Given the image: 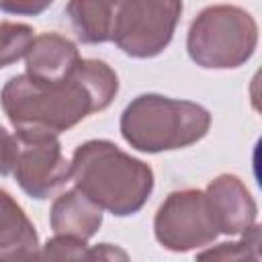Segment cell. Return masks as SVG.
<instances>
[{
  "label": "cell",
  "instance_id": "cell-15",
  "mask_svg": "<svg viewBox=\"0 0 262 262\" xmlns=\"http://www.w3.org/2000/svg\"><path fill=\"white\" fill-rule=\"evenodd\" d=\"M86 254L88 244L84 239L57 233H53V237L39 248V256L49 260H86Z\"/></svg>",
  "mask_w": 262,
  "mask_h": 262
},
{
  "label": "cell",
  "instance_id": "cell-18",
  "mask_svg": "<svg viewBox=\"0 0 262 262\" xmlns=\"http://www.w3.org/2000/svg\"><path fill=\"white\" fill-rule=\"evenodd\" d=\"M129 254L113 244H98V246H88L86 260H127Z\"/></svg>",
  "mask_w": 262,
  "mask_h": 262
},
{
  "label": "cell",
  "instance_id": "cell-11",
  "mask_svg": "<svg viewBox=\"0 0 262 262\" xmlns=\"http://www.w3.org/2000/svg\"><path fill=\"white\" fill-rule=\"evenodd\" d=\"M39 235L16 199L0 188V260L39 256Z\"/></svg>",
  "mask_w": 262,
  "mask_h": 262
},
{
  "label": "cell",
  "instance_id": "cell-3",
  "mask_svg": "<svg viewBox=\"0 0 262 262\" xmlns=\"http://www.w3.org/2000/svg\"><path fill=\"white\" fill-rule=\"evenodd\" d=\"M211 129V113L192 100L156 92L135 96L121 113L119 131L137 151L160 154L188 147Z\"/></svg>",
  "mask_w": 262,
  "mask_h": 262
},
{
  "label": "cell",
  "instance_id": "cell-7",
  "mask_svg": "<svg viewBox=\"0 0 262 262\" xmlns=\"http://www.w3.org/2000/svg\"><path fill=\"white\" fill-rule=\"evenodd\" d=\"M20 151L12 176L20 190L35 201L49 199L70 180V162L57 135H18Z\"/></svg>",
  "mask_w": 262,
  "mask_h": 262
},
{
  "label": "cell",
  "instance_id": "cell-4",
  "mask_svg": "<svg viewBox=\"0 0 262 262\" xmlns=\"http://www.w3.org/2000/svg\"><path fill=\"white\" fill-rule=\"evenodd\" d=\"M258 23L242 6L213 4L203 8L188 27V57L205 70H233L256 51Z\"/></svg>",
  "mask_w": 262,
  "mask_h": 262
},
{
  "label": "cell",
  "instance_id": "cell-8",
  "mask_svg": "<svg viewBox=\"0 0 262 262\" xmlns=\"http://www.w3.org/2000/svg\"><path fill=\"white\" fill-rule=\"evenodd\" d=\"M203 192L207 209L219 233L239 235L256 223L258 205L239 176L219 174L207 184Z\"/></svg>",
  "mask_w": 262,
  "mask_h": 262
},
{
  "label": "cell",
  "instance_id": "cell-16",
  "mask_svg": "<svg viewBox=\"0 0 262 262\" xmlns=\"http://www.w3.org/2000/svg\"><path fill=\"white\" fill-rule=\"evenodd\" d=\"M18 151H20V141L16 133H10L0 125V176L12 174Z\"/></svg>",
  "mask_w": 262,
  "mask_h": 262
},
{
  "label": "cell",
  "instance_id": "cell-13",
  "mask_svg": "<svg viewBox=\"0 0 262 262\" xmlns=\"http://www.w3.org/2000/svg\"><path fill=\"white\" fill-rule=\"evenodd\" d=\"M199 260H260V225L254 223L237 242H223L196 254Z\"/></svg>",
  "mask_w": 262,
  "mask_h": 262
},
{
  "label": "cell",
  "instance_id": "cell-6",
  "mask_svg": "<svg viewBox=\"0 0 262 262\" xmlns=\"http://www.w3.org/2000/svg\"><path fill=\"white\" fill-rule=\"evenodd\" d=\"M154 235L164 250L190 252L211 246L219 231L201 188L172 190L154 217Z\"/></svg>",
  "mask_w": 262,
  "mask_h": 262
},
{
  "label": "cell",
  "instance_id": "cell-12",
  "mask_svg": "<svg viewBox=\"0 0 262 262\" xmlns=\"http://www.w3.org/2000/svg\"><path fill=\"white\" fill-rule=\"evenodd\" d=\"M119 2L121 0H68L66 16L76 39L86 45L111 41Z\"/></svg>",
  "mask_w": 262,
  "mask_h": 262
},
{
  "label": "cell",
  "instance_id": "cell-14",
  "mask_svg": "<svg viewBox=\"0 0 262 262\" xmlns=\"http://www.w3.org/2000/svg\"><path fill=\"white\" fill-rule=\"evenodd\" d=\"M33 33V27L25 23H0V68H8L25 57L35 37Z\"/></svg>",
  "mask_w": 262,
  "mask_h": 262
},
{
  "label": "cell",
  "instance_id": "cell-2",
  "mask_svg": "<svg viewBox=\"0 0 262 262\" xmlns=\"http://www.w3.org/2000/svg\"><path fill=\"white\" fill-rule=\"evenodd\" d=\"M70 180L115 217L139 213L154 192V170L108 139H88L74 149Z\"/></svg>",
  "mask_w": 262,
  "mask_h": 262
},
{
  "label": "cell",
  "instance_id": "cell-1",
  "mask_svg": "<svg viewBox=\"0 0 262 262\" xmlns=\"http://www.w3.org/2000/svg\"><path fill=\"white\" fill-rule=\"evenodd\" d=\"M117 92L119 76L106 61L80 57L61 80H39L27 72L8 78L0 104L14 133L59 135L108 108Z\"/></svg>",
  "mask_w": 262,
  "mask_h": 262
},
{
  "label": "cell",
  "instance_id": "cell-10",
  "mask_svg": "<svg viewBox=\"0 0 262 262\" xmlns=\"http://www.w3.org/2000/svg\"><path fill=\"white\" fill-rule=\"evenodd\" d=\"M80 61V51L74 41L59 33L35 35L27 53V74L39 80H61Z\"/></svg>",
  "mask_w": 262,
  "mask_h": 262
},
{
  "label": "cell",
  "instance_id": "cell-9",
  "mask_svg": "<svg viewBox=\"0 0 262 262\" xmlns=\"http://www.w3.org/2000/svg\"><path fill=\"white\" fill-rule=\"evenodd\" d=\"M49 225L57 235L88 242L102 225V209L74 186L51 203Z\"/></svg>",
  "mask_w": 262,
  "mask_h": 262
},
{
  "label": "cell",
  "instance_id": "cell-5",
  "mask_svg": "<svg viewBox=\"0 0 262 262\" xmlns=\"http://www.w3.org/2000/svg\"><path fill=\"white\" fill-rule=\"evenodd\" d=\"M182 8V0H121L111 41L129 57H156L170 45Z\"/></svg>",
  "mask_w": 262,
  "mask_h": 262
},
{
  "label": "cell",
  "instance_id": "cell-17",
  "mask_svg": "<svg viewBox=\"0 0 262 262\" xmlns=\"http://www.w3.org/2000/svg\"><path fill=\"white\" fill-rule=\"evenodd\" d=\"M55 0H0V10L16 16H37L45 12Z\"/></svg>",
  "mask_w": 262,
  "mask_h": 262
}]
</instances>
